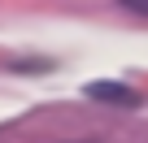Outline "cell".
Masks as SVG:
<instances>
[{"mask_svg": "<svg viewBox=\"0 0 148 143\" xmlns=\"http://www.w3.org/2000/svg\"><path fill=\"white\" fill-rule=\"evenodd\" d=\"M83 96L87 100H100V104H118V108H135L139 104V96L131 87H122V83H87Z\"/></svg>", "mask_w": 148, "mask_h": 143, "instance_id": "6da1fadb", "label": "cell"}, {"mask_svg": "<svg viewBox=\"0 0 148 143\" xmlns=\"http://www.w3.org/2000/svg\"><path fill=\"white\" fill-rule=\"evenodd\" d=\"M122 5H126L131 13H139V18H148V0H122Z\"/></svg>", "mask_w": 148, "mask_h": 143, "instance_id": "7a4b0ae2", "label": "cell"}]
</instances>
